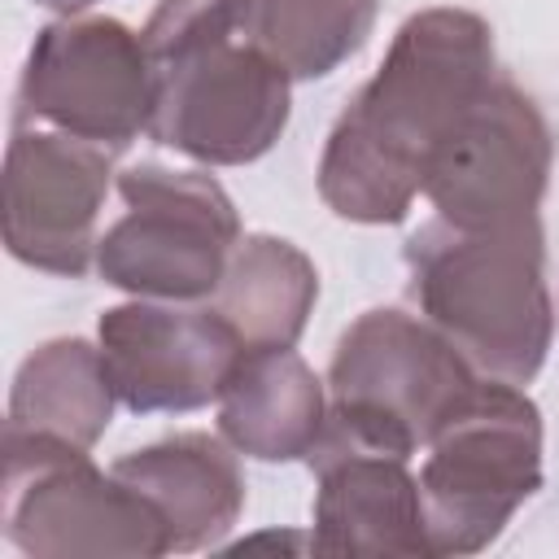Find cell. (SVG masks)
<instances>
[{
    "instance_id": "6da1fadb",
    "label": "cell",
    "mask_w": 559,
    "mask_h": 559,
    "mask_svg": "<svg viewBox=\"0 0 559 559\" xmlns=\"http://www.w3.org/2000/svg\"><path fill=\"white\" fill-rule=\"evenodd\" d=\"M493 83V31L480 13H411L380 70L336 118L319 157V197L349 223H402L424 192V162Z\"/></svg>"
},
{
    "instance_id": "7a4b0ae2",
    "label": "cell",
    "mask_w": 559,
    "mask_h": 559,
    "mask_svg": "<svg viewBox=\"0 0 559 559\" xmlns=\"http://www.w3.org/2000/svg\"><path fill=\"white\" fill-rule=\"evenodd\" d=\"M419 314L489 380L528 384L555 336L542 223L467 231L445 218L406 240Z\"/></svg>"
},
{
    "instance_id": "3957f363",
    "label": "cell",
    "mask_w": 559,
    "mask_h": 559,
    "mask_svg": "<svg viewBox=\"0 0 559 559\" xmlns=\"http://www.w3.org/2000/svg\"><path fill=\"white\" fill-rule=\"evenodd\" d=\"M476 376L480 371L428 319L376 306L336 341L323 424L411 459L472 397Z\"/></svg>"
},
{
    "instance_id": "277c9868",
    "label": "cell",
    "mask_w": 559,
    "mask_h": 559,
    "mask_svg": "<svg viewBox=\"0 0 559 559\" xmlns=\"http://www.w3.org/2000/svg\"><path fill=\"white\" fill-rule=\"evenodd\" d=\"M419 498L432 555H476L542 489V415L520 384L476 380L424 445Z\"/></svg>"
},
{
    "instance_id": "5b68a950",
    "label": "cell",
    "mask_w": 559,
    "mask_h": 559,
    "mask_svg": "<svg viewBox=\"0 0 559 559\" xmlns=\"http://www.w3.org/2000/svg\"><path fill=\"white\" fill-rule=\"evenodd\" d=\"M4 537L35 559L170 555L162 511L83 445L4 428Z\"/></svg>"
},
{
    "instance_id": "8992f818",
    "label": "cell",
    "mask_w": 559,
    "mask_h": 559,
    "mask_svg": "<svg viewBox=\"0 0 559 559\" xmlns=\"http://www.w3.org/2000/svg\"><path fill=\"white\" fill-rule=\"evenodd\" d=\"M122 218L96 240L105 284L153 301H210L240 245V218L218 179L157 162L118 175Z\"/></svg>"
},
{
    "instance_id": "52a82bcc",
    "label": "cell",
    "mask_w": 559,
    "mask_h": 559,
    "mask_svg": "<svg viewBox=\"0 0 559 559\" xmlns=\"http://www.w3.org/2000/svg\"><path fill=\"white\" fill-rule=\"evenodd\" d=\"M157 74L144 39L118 17L48 22L17 83V122H39L122 153L153 118Z\"/></svg>"
},
{
    "instance_id": "ba28073f",
    "label": "cell",
    "mask_w": 559,
    "mask_h": 559,
    "mask_svg": "<svg viewBox=\"0 0 559 559\" xmlns=\"http://www.w3.org/2000/svg\"><path fill=\"white\" fill-rule=\"evenodd\" d=\"M550 157L555 140L533 96L493 74V83L432 144L424 162V197L437 218L467 231L528 223L546 197Z\"/></svg>"
},
{
    "instance_id": "9c48e42d",
    "label": "cell",
    "mask_w": 559,
    "mask_h": 559,
    "mask_svg": "<svg viewBox=\"0 0 559 559\" xmlns=\"http://www.w3.org/2000/svg\"><path fill=\"white\" fill-rule=\"evenodd\" d=\"M157 74L148 135L201 166L258 162L288 127V70L253 39L179 57Z\"/></svg>"
},
{
    "instance_id": "30bf717a",
    "label": "cell",
    "mask_w": 559,
    "mask_h": 559,
    "mask_svg": "<svg viewBox=\"0 0 559 559\" xmlns=\"http://www.w3.org/2000/svg\"><path fill=\"white\" fill-rule=\"evenodd\" d=\"M114 153L17 122L4 153V245L17 262L79 280L96 262V218L109 192Z\"/></svg>"
},
{
    "instance_id": "8fae6325",
    "label": "cell",
    "mask_w": 559,
    "mask_h": 559,
    "mask_svg": "<svg viewBox=\"0 0 559 559\" xmlns=\"http://www.w3.org/2000/svg\"><path fill=\"white\" fill-rule=\"evenodd\" d=\"M96 345L118 402L135 415L197 411L218 402L236 358V328L214 306L135 297L96 323Z\"/></svg>"
},
{
    "instance_id": "7c38bea8",
    "label": "cell",
    "mask_w": 559,
    "mask_h": 559,
    "mask_svg": "<svg viewBox=\"0 0 559 559\" xmlns=\"http://www.w3.org/2000/svg\"><path fill=\"white\" fill-rule=\"evenodd\" d=\"M314 489V537L323 555H406L428 559V520L419 498V476L411 459L354 441L323 424L319 441L306 454Z\"/></svg>"
},
{
    "instance_id": "4fadbf2b",
    "label": "cell",
    "mask_w": 559,
    "mask_h": 559,
    "mask_svg": "<svg viewBox=\"0 0 559 559\" xmlns=\"http://www.w3.org/2000/svg\"><path fill=\"white\" fill-rule=\"evenodd\" d=\"M166 520L170 550L214 546L245 511V476L236 454L210 432H175L122 454L114 467Z\"/></svg>"
},
{
    "instance_id": "5bb4252c",
    "label": "cell",
    "mask_w": 559,
    "mask_h": 559,
    "mask_svg": "<svg viewBox=\"0 0 559 559\" xmlns=\"http://www.w3.org/2000/svg\"><path fill=\"white\" fill-rule=\"evenodd\" d=\"M328 419L323 380L293 345L245 349L218 393V432L231 450L284 463L306 459Z\"/></svg>"
},
{
    "instance_id": "9a60e30c",
    "label": "cell",
    "mask_w": 559,
    "mask_h": 559,
    "mask_svg": "<svg viewBox=\"0 0 559 559\" xmlns=\"http://www.w3.org/2000/svg\"><path fill=\"white\" fill-rule=\"evenodd\" d=\"M319 297L314 262L280 236H245L223 271L210 306L236 328L245 349L297 345Z\"/></svg>"
},
{
    "instance_id": "2e32d148",
    "label": "cell",
    "mask_w": 559,
    "mask_h": 559,
    "mask_svg": "<svg viewBox=\"0 0 559 559\" xmlns=\"http://www.w3.org/2000/svg\"><path fill=\"white\" fill-rule=\"evenodd\" d=\"M114 402L118 393L109 384L100 345H87L83 336H57L17 367L4 428L48 432L92 450L109 428Z\"/></svg>"
},
{
    "instance_id": "e0dca14e",
    "label": "cell",
    "mask_w": 559,
    "mask_h": 559,
    "mask_svg": "<svg viewBox=\"0 0 559 559\" xmlns=\"http://www.w3.org/2000/svg\"><path fill=\"white\" fill-rule=\"evenodd\" d=\"M376 13L380 0H253L249 39L288 79H323L367 44Z\"/></svg>"
},
{
    "instance_id": "ac0fdd59",
    "label": "cell",
    "mask_w": 559,
    "mask_h": 559,
    "mask_svg": "<svg viewBox=\"0 0 559 559\" xmlns=\"http://www.w3.org/2000/svg\"><path fill=\"white\" fill-rule=\"evenodd\" d=\"M249 13L253 0H157L140 39L153 70H162L179 57L249 35Z\"/></svg>"
},
{
    "instance_id": "d6986e66",
    "label": "cell",
    "mask_w": 559,
    "mask_h": 559,
    "mask_svg": "<svg viewBox=\"0 0 559 559\" xmlns=\"http://www.w3.org/2000/svg\"><path fill=\"white\" fill-rule=\"evenodd\" d=\"M35 4H48V9H57V13H79V9H87V4H96V0H35Z\"/></svg>"
}]
</instances>
